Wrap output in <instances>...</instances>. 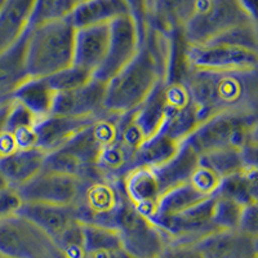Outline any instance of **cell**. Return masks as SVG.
I'll list each match as a JSON object with an SVG mask.
<instances>
[{
    "mask_svg": "<svg viewBox=\"0 0 258 258\" xmlns=\"http://www.w3.org/2000/svg\"><path fill=\"white\" fill-rule=\"evenodd\" d=\"M185 41L179 31L164 32L147 26L137 53L106 83L105 110L124 115L133 111L165 82L182 61Z\"/></svg>",
    "mask_w": 258,
    "mask_h": 258,
    "instance_id": "cell-1",
    "label": "cell"
},
{
    "mask_svg": "<svg viewBox=\"0 0 258 258\" xmlns=\"http://www.w3.org/2000/svg\"><path fill=\"white\" fill-rule=\"evenodd\" d=\"M181 80L203 121L218 114H258V69L185 68Z\"/></svg>",
    "mask_w": 258,
    "mask_h": 258,
    "instance_id": "cell-2",
    "label": "cell"
},
{
    "mask_svg": "<svg viewBox=\"0 0 258 258\" xmlns=\"http://www.w3.org/2000/svg\"><path fill=\"white\" fill-rule=\"evenodd\" d=\"M198 163L199 155L183 142L176 155L163 164L129 170L121 179L124 195L138 211L150 217L161 195L188 182Z\"/></svg>",
    "mask_w": 258,
    "mask_h": 258,
    "instance_id": "cell-3",
    "label": "cell"
},
{
    "mask_svg": "<svg viewBox=\"0 0 258 258\" xmlns=\"http://www.w3.org/2000/svg\"><path fill=\"white\" fill-rule=\"evenodd\" d=\"M75 29L68 16L30 26L25 63L29 78H48L73 64Z\"/></svg>",
    "mask_w": 258,
    "mask_h": 258,
    "instance_id": "cell-4",
    "label": "cell"
},
{
    "mask_svg": "<svg viewBox=\"0 0 258 258\" xmlns=\"http://www.w3.org/2000/svg\"><path fill=\"white\" fill-rule=\"evenodd\" d=\"M257 22L243 0H197L179 30L186 44H204L239 25Z\"/></svg>",
    "mask_w": 258,
    "mask_h": 258,
    "instance_id": "cell-5",
    "label": "cell"
},
{
    "mask_svg": "<svg viewBox=\"0 0 258 258\" xmlns=\"http://www.w3.org/2000/svg\"><path fill=\"white\" fill-rule=\"evenodd\" d=\"M258 114H218L200 121L186 144L198 154L211 153L223 147L244 149L257 144Z\"/></svg>",
    "mask_w": 258,
    "mask_h": 258,
    "instance_id": "cell-6",
    "label": "cell"
},
{
    "mask_svg": "<svg viewBox=\"0 0 258 258\" xmlns=\"http://www.w3.org/2000/svg\"><path fill=\"white\" fill-rule=\"evenodd\" d=\"M121 248L132 258H158L169 241L158 226L124 199L114 220Z\"/></svg>",
    "mask_w": 258,
    "mask_h": 258,
    "instance_id": "cell-7",
    "label": "cell"
},
{
    "mask_svg": "<svg viewBox=\"0 0 258 258\" xmlns=\"http://www.w3.org/2000/svg\"><path fill=\"white\" fill-rule=\"evenodd\" d=\"M125 195L121 182L97 178L83 181L77 202L73 204L75 220L83 225H101L114 229V220Z\"/></svg>",
    "mask_w": 258,
    "mask_h": 258,
    "instance_id": "cell-8",
    "label": "cell"
},
{
    "mask_svg": "<svg viewBox=\"0 0 258 258\" xmlns=\"http://www.w3.org/2000/svg\"><path fill=\"white\" fill-rule=\"evenodd\" d=\"M54 244L27 218L15 213L0 220V255L8 258H48Z\"/></svg>",
    "mask_w": 258,
    "mask_h": 258,
    "instance_id": "cell-9",
    "label": "cell"
},
{
    "mask_svg": "<svg viewBox=\"0 0 258 258\" xmlns=\"http://www.w3.org/2000/svg\"><path fill=\"white\" fill-rule=\"evenodd\" d=\"M213 197L206 198L199 203L173 214L153 218V222L165 235L169 244L197 243L207 234L217 230L212 221Z\"/></svg>",
    "mask_w": 258,
    "mask_h": 258,
    "instance_id": "cell-10",
    "label": "cell"
},
{
    "mask_svg": "<svg viewBox=\"0 0 258 258\" xmlns=\"http://www.w3.org/2000/svg\"><path fill=\"white\" fill-rule=\"evenodd\" d=\"M110 39L105 59L93 78L107 83L135 57L140 44L141 32L131 15H123L109 24Z\"/></svg>",
    "mask_w": 258,
    "mask_h": 258,
    "instance_id": "cell-11",
    "label": "cell"
},
{
    "mask_svg": "<svg viewBox=\"0 0 258 258\" xmlns=\"http://www.w3.org/2000/svg\"><path fill=\"white\" fill-rule=\"evenodd\" d=\"M183 62L186 68L202 70L258 69V52L216 43H185Z\"/></svg>",
    "mask_w": 258,
    "mask_h": 258,
    "instance_id": "cell-12",
    "label": "cell"
},
{
    "mask_svg": "<svg viewBox=\"0 0 258 258\" xmlns=\"http://www.w3.org/2000/svg\"><path fill=\"white\" fill-rule=\"evenodd\" d=\"M83 181L77 177L43 169L30 181L16 188L24 203H44L73 206L77 202Z\"/></svg>",
    "mask_w": 258,
    "mask_h": 258,
    "instance_id": "cell-13",
    "label": "cell"
},
{
    "mask_svg": "<svg viewBox=\"0 0 258 258\" xmlns=\"http://www.w3.org/2000/svg\"><path fill=\"white\" fill-rule=\"evenodd\" d=\"M106 83L92 78L74 89L56 92L50 115L98 119L107 114L105 110Z\"/></svg>",
    "mask_w": 258,
    "mask_h": 258,
    "instance_id": "cell-14",
    "label": "cell"
},
{
    "mask_svg": "<svg viewBox=\"0 0 258 258\" xmlns=\"http://www.w3.org/2000/svg\"><path fill=\"white\" fill-rule=\"evenodd\" d=\"M192 245L203 258H258V236L238 229L213 230Z\"/></svg>",
    "mask_w": 258,
    "mask_h": 258,
    "instance_id": "cell-15",
    "label": "cell"
},
{
    "mask_svg": "<svg viewBox=\"0 0 258 258\" xmlns=\"http://www.w3.org/2000/svg\"><path fill=\"white\" fill-rule=\"evenodd\" d=\"M109 24L75 29L73 64L93 77L105 59L109 47Z\"/></svg>",
    "mask_w": 258,
    "mask_h": 258,
    "instance_id": "cell-16",
    "label": "cell"
},
{
    "mask_svg": "<svg viewBox=\"0 0 258 258\" xmlns=\"http://www.w3.org/2000/svg\"><path fill=\"white\" fill-rule=\"evenodd\" d=\"M96 119L89 117H71L48 115L41 117L34 126V146L48 154L53 150L63 146L85 126L92 124Z\"/></svg>",
    "mask_w": 258,
    "mask_h": 258,
    "instance_id": "cell-17",
    "label": "cell"
},
{
    "mask_svg": "<svg viewBox=\"0 0 258 258\" xmlns=\"http://www.w3.org/2000/svg\"><path fill=\"white\" fill-rule=\"evenodd\" d=\"M35 0H4L0 7V53L17 43L31 26Z\"/></svg>",
    "mask_w": 258,
    "mask_h": 258,
    "instance_id": "cell-18",
    "label": "cell"
},
{
    "mask_svg": "<svg viewBox=\"0 0 258 258\" xmlns=\"http://www.w3.org/2000/svg\"><path fill=\"white\" fill-rule=\"evenodd\" d=\"M45 156L47 154L38 147L17 150L0 156V176L8 187L18 188L43 169Z\"/></svg>",
    "mask_w": 258,
    "mask_h": 258,
    "instance_id": "cell-19",
    "label": "cell"
},
{
    "mask_svg": "<svg viewBox=\"0 0 258 258\" xmlns=\"http://www.w3.org/2000/svg\"><path fill=\"white\" fill-rule=\"evenodd\" d=\"M47 234L52 241L74 222L73 206H54L44 203H24L17 212Z\"/></svg>",
    "mask_w": 258,
    "mask_h": 258,
    "instance_id": "cell-20",
    "label": "cell"
},
{
    "mask_svg": "<svg viewBox=\"0 0 258 258\" xmlns=\"http://www.w3.org/2000/svg\"><path fill=\"white\" fill-rule=\"evenodd\" d=\"M27 32L13 47L0 53V103L13 100L16 91L29 79L25 63Z\"/></svg>",
    "mask_w": 258,
    "mask_h": 258,
    "instance_id": "cell-21",
    "label": "cell"
},
{
    "mask_svg": "<svg viewBox=\"0 0 258 258\" xmlns=\"http://www.w3.org/2000/svg\"><path fill=\"white\" fill-rule=\"evenodd\" d=\"M129 15L124 0H82L68 15L74 29L110 24L115 18Z\"/></svg>",
    "mask_w": 258,
    "mask_h": 258,
    "instance_id": "cell-22",
    "label": "cell"
},
{
    "mask_svg": "<svg viewBox=\"0 0 258 258\" xmlns=\"http://www.w3.org/2000/svg\"><path fill=\"white\" fill-rule=\"evenodd\" d=\"M133 155L135 151L116 136L114 141L101 149L96 161L97 174L102 179L121 182L124 176L133 168Z\"/></svg>",
    "mask_w": 258,
    "mask_h": 258,
    "instance_id": "cell-23",
    "label": "cell"
},
{
    "mask_svg": "<svg viewBox=\"0 0 258 258\" xmlns=\"http://www.w3.org/2000/svg\"><path fill=\"white\" fill-rule=\"evenodd\" d=\"M197 0H155L150 8L149 25L164 32L179 31Z\"/></svg>",
    "mask_w": 258,
    "mask_h": 258,
    "instance_id": "cell-24",
    "label": "cell"
},
{
    "mask_svg": "<svg viewBox=\"0 0 258 258\" xmlns=\"http://www.w3.org/2000/svg\"><path fill=\"white\" fill-rule=\"evenodd\" d=\"M56 92L50 88L45 78H29L16 91L13 100L29 110L36 119L50 115Z\"/></svg>",
    "mask_w": 258,
    "mask_h": 258,
    "instance_id": "cell-25",
    "label": "cell"
},
{
    "mask_svg": "<svg viewBox=\"0 0 258 258\" xmlns=\"http://www.w3.org/2000/svg\"><path fill=\"white\" fill-rule=\"evenodd\" d=\"M257 167H246L221 181L217 195L231 199L241 207L257 204Z\"/></svg>",
    "mask_w": 258,
    "mask_h": 258,
    "instance_id": "cell-26",
    "label": "cell"
},
{
    "mask_svg": "<svg viewBox=\"0 0 258 258\" xmlns=\"http://www.w3.org/2000/svg\"><path fill=\"white\" fill-rule=\"evenodd\" d=\"M181 145V142H177L164 132L156 133L153 137L145 140L136 150L133 155V168L156 167L163 164L176 155Z\"/></svg>",
    "mask_w": 258,
    "mask_h": 258,
    "instance_id": "cell-27",
    "label": "cell"
},
{
    "mask_svg": "<svg viewBox=\"0 0 258 258\" xmlns=\"http://www.w3.org/2000/svg\"><path fill=\"white\" fill-rule=\"evenodd\" d=\"M206 198L209 197H203L202 194L198 192L192 187L190 182H186L183 185L177 186V187L167 191L164 195H161L149 218L153 220V218L156 217H163V216H168V214L177 213L182 209L197 204V203L206 199Z\"/></svg>",
    "mask_w": 258,
    "mask_h": 258,
    "instance_id": "cell-28",
    "label": "cell"
},
{
    "mask_svg": "<svg viewBox=\"0 0 258 258\" xmlns=\"http://www.w3.org/2000/svg\"><path fill=\"white\" fill-rule=\"evenodd\" d=\"M199 164L204 165L217 174L221 179L238 173L246 168L240 150L235 147H223L199 156Z\"/></svg>",
    "mask_w": 258,
    "mask_h": 258,
    "instance_id": "cell-29",
    "label": "cell"
},
{
    "mask_svg": "<svg viewBox=\"0 0 258 258\" xmlns=\"http://www.w3.org/2000/svg\"><path fill=\"white\" fill-rule=\"evenodd\" d=\"M83 232L85 253L121 248L119 234L112 227L101 225H83Z\"/></svg>",
    "mask_w": 258,
    "mask_h": 258,
    "instance_id": "cell-30",
    "label": "cell"
},
{
    "mask_svg": "<svg viewBox=\"0 0 258 258\" xmlns=\"http://www.w3.org/2000/svg\"><path fill=\"white\" fill-rule=\"evenodd\" d=\"M241 209L243 207L236 202L216 194L213 203V214H212L214 227L217 230L238 229Z\"/></svg>",
    "mask_w": 258,
    "mask_h": 258,
    "instance_id": "cell-31",
    "label": "cell"
},
{
    "mask_svg": "<svg viewBox=\"0 0 258 258\" xmlns=\"http://www.w3.org/2000/svg\"><path fill=\"white\" fill-rule=\"evenodd\" d=\"M53 244L66 258H84V232L79 221H74L68 229L57 236Z\"/></svg>",
    "mask_w": 258,
    "mask_h": 258,
    "instance_id": "cell-32",
    "label": "cell"
},
{
    "mask_svg": "<svg viewBox=\"0 0 258 258\" xmlns=\"http://www.w3.org/2000/svg\"><path fill=\"white\" fill-rule=\"evenodd\" d=\"M92 75L88 73H85L82 69L77 68L71 64L70 68L64 69V70L59 71L57 74H53L50 77L45 78L48 84L50 85V88L54 92H63L69 91V89H74L77 87L85 84L87 82L92 79Z\"/></svg>",
    "mask_w": 258,
    "mask_h": 258,
    "instance_id": "cell-33",
    "label": "cell"
},
{
    "mask_svg": "<svg viewBox=\"0 0 258 258\" xmlns=\"http://www.w3.org/2000/svg\"><path fill=\"white\" fill-rule=\"evenodd\" d=\"M73 8L71 0H35V8L31 25L41 21L62 18L70 13Z\"/></svg>",
    "mask_w": 258,
    "mask_h": 258,
    "instance_id": "cell-34",
    "label": "cell"
},
{
    "mask_svg": "<svg viewBox=\"0 0 258 258\" xmlns=\"http://www.w3.org/2000/svg\"><path fill=\"white\" fill-rule=\"evenodd\" d=\"M222 179L217 174L212 172L204 165L198 163V167L194 169L192 174L190 176V182L192 187L200 192L203 197H213L217 192L220 183Z\"/></svg>",
    "mask_w": 258,
    "mask_h": 258,
    "instance_id": "cell-35",
    "label": "cell"
},
{
    "mask_svg": "<svg viewBox=\"0 0 258 258\" xmlns=\"http://www.w3.org/2000/svg\"><path fill=\"white\" fill-rule=\"evenodd\" d=\"M124 3L128 8V13L136 21L142 39L149 25V2L147 0H124Z\"/></svg>",
    "mask_w": 258,
    "mask_h": 258,
    "instance_id": "cell-36",
    "label": "cell"
},
{
    "mask_svg": "<svg viewBox=\"0 0 258 258\" xmlns=\"http://www.w3.org/2000/svg\"><path fill=\"white\" fill-rule=\"evenodd\" d=\"M21 206H22V199L16 188L8 186L0 188V220L17 213Z\"/></svg>",
    "mask_w": 258,
    "mask_h": 258,
    "instance_id": "cell-37",
    "label": "cell"
},
{
    "mask_svg": "<svg viewBox=\"0 0 258 258\" xmlns=\"http://www.w3.org/2000/svg\"><path fill=\"white\" fill-rule=\"evenodd\" d=\"M238 230L245 232V234L258 236V206L257 204H249L243 207L239 220Z\"/></svg>",
    "mask_w": 258,
    "mask_h": 258,
    "instance_id": "cell-38",
    "label": "cell"
},
{
    "mask_svg": "<svg viewBox=\"0 0 258 258\" xmlns=\"http://www.w3.org/2000/svg\"><path fill=\"white\" fill-rule=\"evenodd\" d=\"M158 258H203L191 244H169Z\"/></svg>",
    "mask_w": 258,
    "mask_h": 258,
    "instance_id": "cell-39",
    "label": "cell"
},
{
    "mask_svg": "<svg viewBox=\"0 0 258 258\" xmlns=\"http://www.w3.org/2000/svg\"><path fill=\"white\" fill-rule=\"evenodd\" d=\"M84 258H132L123 248L107 250H97V252L85 253Z\"/></svg>",
    "mask_w": 258,
    "mask_h": 258,
    "instance_id": "cell-40",
    "label": "cell"
},
{
    "mask_svg": "<svg viewBox=\"0 0 258 258\" xmlns=\"http://www.w3.org/2000/svg\"><path fill=\"white\" fill-rule=\"evenodd\" d=\"M12 102L13 100L0 103V138H2L4 129H6L7 117H8L9 110H11V107H12Z\"/></svg>",
    "mask_w": 258,
    "mask_h": 258,
    "instance_id": "cell-41",
    "label": "cell"
},
{
    "mask_svg": "<svg viewBox=\"0 0 258 258\" xmlns=\"http://www.w3.org/2000/svg\"><path fill=\"white\" fill-rule=\"evenodd\" d=\"M50 258H66V257H64V255L62 254V253L59 252V250L57 249V248H54L53 253H52V254H50Z\"/></svg>",
    "mask_w": 258,
    "mask_h": 258,
    "instance_id": "cell-42",
    "label": "cell"
},
{
    "mask_svg": "<svg viewBox=\"0 0 258 258\" xmlns=\"http://www.w3.org/2000/svg\"><path fill=\"white\" fill-rule=\"evenodd\" d=\"M6 182H4V179L3 178H2V176H0V188H2V187H6Z\"/></svg>",
    "mask_w": 258,
    "mask_h": 258,
    "instance_id": "cell-43",
    "label": "cell"
},
{
    "mask_svg": "<svg viewBox=\"0 0 258 258\" xmlns=\"http://www.w3.org/2000/svg\"><path fill=\"white\" fill-rule=\"evenodd\" d=\"M147 2H149V8H151V6H153V3L155 2V0H147Z\"/></svg>",
    "mask_w": 258,
    "mask_h": 258,
    "instance_id": "cell-44",
    "label": "cell"
},
{
    "mask_svg": "<svg viewBox=\"0 0 258 258\" xmlns=\"http://www.w3.org/2000/svg\"><path fill=\"white\" fill-rule=\"evenodd\" d=\"M79 2H82V0H71V3H73V7L75 6L77 3H79Z\"/></svg>",
    "mask_w": 258,
    "mask_h": 258,
    "instance_id": "cell-45",
    "label": "cell"
},
{
    "mask_svg": "<svg viewBox=\"0 0 258 258\" xmlns=\"http://www.w3.org/2000/svg\"><path fill=\"white\" fill-rule=\"evenodd\" d=\"M4 3V0H0V7H2V4Z\"/></svg>",
    "mask_w": 258,
    "mask_h": 258,
    "instance_id": "cell-46",
    "label": "cell"
},
{
    "mask_svg": "<svg viewBox=\"0 0 258 258\" xmlns=\"http://www.w3.org/2000/svg\"><path fill=\"white\" fill-rule=\"evenodd\" d=\"M0 258H8V257H3V255H0Z\"/></svg>",
    "mask_w": 258,
    "mask_h": 258,
    "instance_id": "cell-47",
    "label": "cell"
},
{
    "mask_svg": "<svg viewBox=\"0 0 258 258\" xmlns=\"http://www.w3.org/2000/svg\"><path fill=\"white\" fill-rule=\"evenodd\" d=\"M53 253V252H52ZM48 258H50V255H49V257H48Z\"/></svg>",
    "mask_w": 258,
    "mask_h": 258,
    "instance_id": "cell-48",
    "label": "cell"
}]
</instances>
